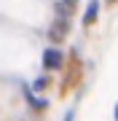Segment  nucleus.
Segmentation results:
<instances>
[{
  "label": "nucleus",
  "mask_w": 118,
  "mask_h": 121,
  "mask_svg": "<svg viewBox=\"0 0 118 121\" xmlns=\"http://www.w3.org/2000/svg\"><path fill=\"white\" fill-rule=\"evenodd\" d=\"M97 16H99V0H89L86 13H83V24H86V27H91V24L97 22Z\"/></svg>",
  "instance_id": "20e7f679"
},
{
  "label": "nucleus",
  "mask_w": 118,
  "mask_h": 121,
  "mask_svg": "<svg viewBox=\"0 0 118 121\" xmlns=\"http://www.w3.org/2000/svg\"><path fill=\"white\" fill-rule=\"evenodd\" d=\"M115 118H118V105H115Z\"/></svg>",
  "instance_id": "39448f33"
},
{
  "label": "nucleus",
  "mask_w": 118,
  "mask_h": 121,
  "mask_svg": "<svg viewBox=\"0 0 118 121\" xmlns=\"http://www.w3.org/2000/svg\"><path fill=\"white\" fill-rule=\"evenodd\" d=\"M75 8H78V0H59V3H57V16L70 19L75 13Z\"/></svg>",
  "instance_id": "7ed1b4c3"
},
{
  "label": "nucleus",
  "mask_w": 118,
  "mask_h": 121,
  "mask_svg": "<svg viewBox=\"0 0 118 121\" xmlns=\"http://www.w3.org/2000/svg\"><path fill=\"white\" fill-rule=\"evenodd\" d=\"M43 67H46V70H59V67H62V51H59V48H46V54H43Z\"/></svg>",
  "instance_id": "f257e3e1"
},
{
  "label": "nucleus",
  "mask_w": 118,
  "mask_h": 121,
  "mask_svg": "<svg viewBox=\"0 0 118 121\" xmlns=\"http://www.w3.org/2000/svg\"><path fill=\"white\" fill-rule=\"evenodd\" d=\"M67 32H70V19H57V22H54V27H51V40H65L67 38Z\"/></svg>",
  "instance_id": "f03ea898"
},
{
  "label": "nucleus",
  "mask_w": 118,
  "mask_h": 121,
  "mask_svg": "<svg viewBox=\"0 0 118 121\" xmlns=\"http://www.w3.org/2000/svg\"><path fill=\"white\" fill-rule=\"evenodd\" d=\"M107 3H118V0H107Z\"/></svg>",
  "instance_id": "423d86ee"
}]
</instances>
